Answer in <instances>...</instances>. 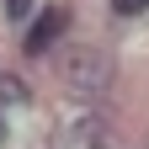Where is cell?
<instances>
[{"label":"cell","instance_id":"52a82bcc","mask_svg":"<svg viewBox=\"0 0 149 149\" xmlns=\"http://www.w3.org/2000/svg\"><path fill=\"white\" fill-rule=\"evenodd\" d=\"M0 144H6V117H0Z\"/></svg>","mask_w":149,"mask_h":149},{"label":"cell","instance_id":"277c9868","mask_svg":"<svg viewBox=\"0 0 149 149\" xmlns=\"http://www.w3.org/2000/svg\"><path fill=\"white\" fill-rule=\"evenodd\" d=\"M27 96H32V91L16 80V74H6V69H0V101H6V107H27Z\"/></svg>","mask_w":149,"mask_h":149},{"label":"cell","instance_id":"7a4b0ae2","mask_svg":"<svg viewBox=\"0 0 149 149\" xmlns=\"http://www.w3.org/2000/svg\"><path fill=\"white\" fill-rule=\"evenodd\" d=\"M64 22H69V11H64V6H48V11H43V16H37V22L27 27V37H22V48H27V53H43V48L53 43V37L64 32Z\"/></svg>","mask_w":149,"mask_h":149},{"label":"cell","instance_id":"3957f363","mask_svg":"<svg viewBox=\"0 0 149 149\" xmlns=\"http://www.w3.org/2000/svg\"><path fill=\"white\" fill-rule=\"evenodd\" d=\"M69 139H74V144H80V149H96V144L107 139V123H101V117H85V123H80V128H74V133H69Z\"/></svg>","mask_w":149,"mask_h":149},{"label":"cell","instance_id":"5b68a950","mask_svg":"<svg viewBox=\"0 0 149 149\" xmlns=\"http://www.w3.org/2000/svg\"><path fill=\"white\" fill-rule=\"evenodd\" d=\"M112 11H117V16H144L149 0H112Z\"/></svg>","mask_w":149,"mask_h":149},{"label":"cell","instance_id":"6da1fadb","mask_svg":"<svg viewBox=\"0 0 149 149\" xmlns=\"http://www.w3.org/2000/svg\"><path fill=\"white\" fill-rule=\"evenodd\" d=\"M59 80L69 91H80V96H101V91L112 85V64H107V53H96V48H69L59 59Z\"/></svg>","mask_w":149,"mask_h":149},{"label":"cell","instance_id":"8992f818","mask_svg":"<svg viewBox=\"0 0 149 149\" xmlns=\"http://www.w3.org/2000/svg\"><path fill=\"white\" fill-rule=\"evenodd\" d=\"M27 11H32V0H6V16H11V22H27Z\"/></svg>","mask_w":149,"mask_h":149}]
</instances>
